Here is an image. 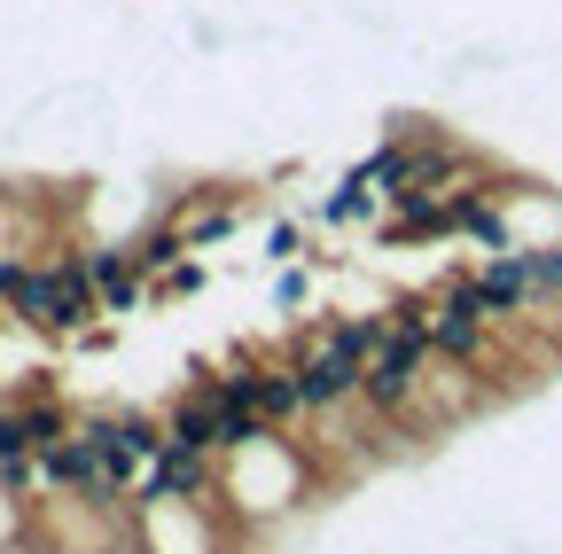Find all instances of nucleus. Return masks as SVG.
<instances>
[{
	"label": "nucleus",
	"instance_id": "nucleus-1",
	"mask_svg": "<svg viewBox=\"0 0 562 554\" xmlns=\"http://www.w3.org/2000/svg\"><path fill=\"white\" fill-rule=\"evenodd\" d=\"M430 352L438 360H453V368H476L484 352H492V313H476V305H461L453 290L430 305Z\"/></svg>",
	"mask_w": 562,
	"mask_h": 554
},
{
	"label": "nucleus",
	"instance_id": "nucleus-2",
	"mask_svg": "<svg viewBox=\"0 0 562 554\" xmlns=\"http://www.w3.org/2000/svg\"><path fill=\"white\" fill-rule=\"evenodd\" d=\"M297 414H313L305 406V383H297V360L290 368H258V422L266 430H290Z\"/></svg>",
	"mask_w": 562,
	"mask_h": 554
}]
</instances>
